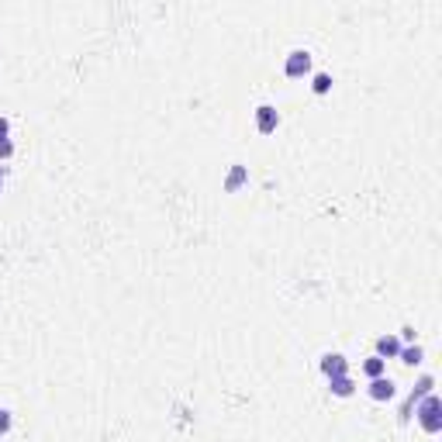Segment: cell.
<instances>
[{"label": "cell", "mask_w": 442, "mask_h": 442, "mask_svg": "<svg viewBox=\"0 0 442 442\" xmlns=\"http://www.w3.org/2000/svg\"><path fill=\"white\" fill-rule=\"evenodd\" d=\"M415 422L422 425V432H429V436H439L442 432V401L436 397V390L432 394H425L418 404H415Z\"/></svg>", "instance_id": "6da1fadb"}, {"label": "cell", "mask_w": 442, "mask_h": 442, "mask_svg": "<svg viewBox=\"0 0 442 442\" xmlns=\"http://www.w3.org/2000/svg\"><path fill=\"white\" fill-rule=\"evenodd\" d=\"M432 390H436V377H429V373H425V377H418V384L411 387L408 401H404V404H401V411H397L401 425H408V422H411V411H415V404H418L425 394H432Z\"/></svg>", "instance_id": "7a4b0ae2"}, {"label": "cell", "mask_w": 442, "mask_h": 442, "mask_svg": "<svg viewBox=\"0 0 442 442\" xmlns=\"http://www.w3.org/2000/svg\"><path fill=\"white\" fill-rule=\"evenodd\" d=\"M283 73H287L290 80L308 77V73H311V52H308V49H294V52H287V59H283Z\"/></svg>", "instance_id": "3957f363"}, {"label": "cell", "mask_w": 442, "mask_h": 442, "mask_svg": "<svg viewBox=\"0 0 442 442\" xmlns=\"http://www.w3.org/2000/svg\"><path fill=\"white\" fill-rule=\"evenodd\" d=\"M366 394H370L373 401H394V397H397V384L384 373V377H373V380H370Z\"/></svg>", "instance_id": "277c9868"}, {"label": "cell", "mask_w": 442, "mask_h": 442, "mask_svg": "<svg viewBox=\"0 0 442 442\" xmlns=\"http://www.w3.org/2000/svg\"><path fill=\"white\" fill-rule=\"evenodd\" d=\"M276 128H280L276 107H273V104H260V107H256V132H260V135H273Z\"/></svg>", "instance_id": "5b68a950"}, {"label": "cell", "mask_w": 442, "mask_h": 442, "mask_svg": "<svg viewBox=\"0 0 442 442\" xmlns=\"http://www.w3.org/2000/svg\"><path fill=\"white\" fill-rule=\"evenodd\" d=\"M318 366H322V373H325L329 380H332V377H346V373H349V359H346L342 353H325Z\"/></svg>", "instance_id": "8992f818"}, {"label": "cell", "mask_w": 442, "mask_h": 442, "mask_svg": "<svg viewBox=\"0 0 442 442\" xmlns=\"http://www.w3.org/2000/svg\"><path fill=\"white\" fill-rule=\"evenodd\" d=\"M246 183H249V170H246L242 163H232V170H228V177H225V190L235 194V190H242Z\"/></svg>", "instance_id": "52a82bcc"}, {"label": "cell", "mask_w": 442, "mask_h": 442, "mask_svg": "<svg viewBox=\"0 0 442 442\" xmlns=\"http://www.w3.org/2000/svg\"><path fill=\"white\" fill-rule=\"evenodd\" d=\"M401 346H404V342H401L397 336H380V339H377V353L373 356H380V359H397Z\"/></svg>", "instance_id": "ba28073f"}, {"label": "cell", "mask_w": 442, "mask_h": 442, "mask_svg": "<svg viewBox=\"0 0 442 442\" xmlns=\"http://www.w3.org/2000/svg\"><path fill=\"white\" fill-rule=\"evenodd\" d=\"M329 390H332L336 397H353L356 394L353 377H349V373H346V377H332V380H329Z\"/></svg>", "instance_id": "9c48e42d"}, {"label": "cell", "mask_w": 442, "mask_h": 442, "mask_svg": "<svg viewBox=\"0 0 442 442\" xmlns=\"http://www.w3.org/2000/svg\"><path fill=\"white\" fill-rule=\"evenodd\" d=\"M397 359H401L404 366H418V363L425 359V349H422L418 342H411V346H401V353H397Z\"/></svg>", "instance_id": "30bf717a"}, {"label": "cell", "mask_w": 442, "mask_h": 442, "mask_svg": "<svg viewBox=\"0 0 442 442\" xmlns=\"http://www.w3.org/2000/svg\"><path fill=\"white\" fill-rule=\"evenodd\" d=\"M363 373L373 380V377H384L387 373V359H380V356H370V359H363Z\"/></svg>", "instance_id": "8fae6325"}, {"label": "cell", "mask_w": 442, "mask_h": 442, "mask_svg": "<svg viewBox=\"0 0 442 442\" xmlns=\"http://www.w3.org/2000/svg\"><path fill=\"white\" fill-rule=\"evenodd\" d=\"M311 90H315L318 97H325V93L332 90V73H315V80H311Z\"/></svg>", "instance_id": "7c38bea8"}, {"label": "cell", "mask_w": 442, "mask_h": 442, "mask_svg": "<svg viewBox=\"0 0 442 442\" xmlns=\"http://www.w3.org/2000/svg\"><path fill=\"white\" fill-rule=\"evenodd\" d=\"M10 425H14V415H10L7 408H0V436H7V432H10Z\"/></svg>", "instance_id": "4fadbf2b"}, {"label": "cell", "mask_w": 442, "mask_h": 442, "mask_svg": "<svg viewBox=\"0 0 442 442\" xmlns=\"http://www.w3.org/2000/svg\"><path fill=\"white\" fill-rule=\"evenodd\" d=\"M14 156V142L10 139H0V163H7Z\"/></svg>", "instance_id": "5bb4252c"}, {"label": "cell", "mask_w": 442, "mask_h": 442, "mask_svg": "<svg viewBox=\"0 0 442 442\" xmlns=\"http://www.w3.org/2000/svg\"><path fill=\"white\" fill-rule=\"evenodd\" d=\"M0 139H10V118L0 114Z\"/></svg>", "instance_id": "9a60e30c"}, {"label": "cell", "mask_w": 442, "mask_h": 442, "mask_svg": "<svg viewBox=\"0 0 442 442\" xmlns=\"http://www.w3.org/2000/svg\"><path fill=\"white\" fill-rule=\"evenodd\" d=\"M3 180H7V166L0 163V194H3Z\"/></svg>", "instance_id": "2e32d148"}]
</instances>
